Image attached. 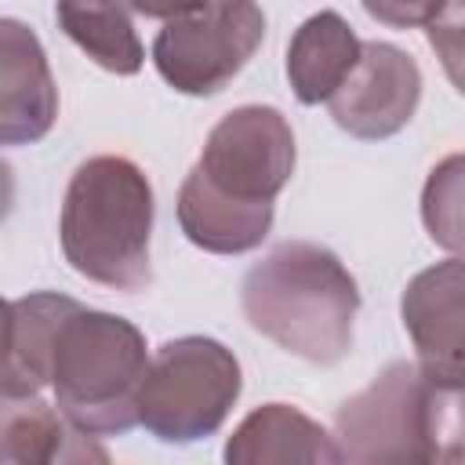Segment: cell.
<instances>
[{
	"instance_id": "1",
	"label": "cell",
	"mask_w": 465,
	"mask_h": 465,
	"mask_svg": "<svg viewBox=\"0 0 465 465\" xmlns=\"http://www.w3.org/2000/svg\"><path fill=\"white\" fill-rule=\"evenodd\" d=\"M145 334L102 309L58 291L7 302V349L0 396H36L51 385L58 411L91 436H120L138 425L145 378Z\"/></svg>"
},
{
	"instance_id": "2",
	"label": "cell",
	"mask_w": 465,
	"mask_h": 465,
	"mask_svg": "<svg viewBox=\"0 0 465 465\" xmlns=\"http://www.w3.org/2000/svg\"><path fill=\"white\" fill-rule=\"evenodd\" d=\"M294 160V131L276 105L229 109L178 189L174 211L185 240L207 254L254 251L272 229Z\"/></svg>"
},
{
	"instance_id": "3",
	"label": "cell",
	"mask_w": 465,
	"mask_h": 465,
	"mask_svg": "<svg viewBox=\"0 0 465 465\" xmlns=\"http://www.w3.org/2000/svg\"><path fill=\"white\" fill-rule=\"evenodd\" d=\"M240 305L247 323L283 352L334 367L352 349L360 287L331 247L283 240L247 269Z\"/></svg>"
},
{
	"instance_id": "4",
	"label": "cell",
	"mask_w": 465,
	"mask_h": 465,
	"mask_svg": "<svg viewBox=\"0 0 465 465\" xmlns=\"http://www.w3.org/2000/svg\"><path fill=\"white\" fill-rule=\"evenodd\" d=\"M341 461L465 465V378L392 360L334 414Z\"/></svg>"
},
{
	"instance_id": "5",
	"label": "cell",
	"mask_w": 465,
	"mask_h": 465,
	"mask_svg": "<svg viewBox=\"0 0 465 465\" xmlns=\"http://www.w3.org/2000/svg\"><path fill=\"white\" fill-rule=\"evenodd\" d=\"M153 182L127 156H87L62 200L58 240L65 262L91 283L113 291H142L153 283Z\"/></svg>"
},
{
	"instance_id": "6",
	"label": "cell",
	"mask_w": 465,
	"mask_h": 465,
	"mask_svg": "<svg viewBox=\"0 0 465 465\" xmlns=\"http://www.w3.org/2000/svg\"><path fill=\"white\" fill-rule=\"evenodd\" d=\"M243 392V371L229 345L207 334L163 341L138 389V425L163 443L214 436Z\"/></svg>"
},
{
	"instance_id": "7",
	"label": "cell",
	"mask_w": 465,
	"mask_h": 465,
	"mask_svg": "<svg viewBox=\"0 0 465 465\" xmlns=\"http://www.w3.org/2000/svg\"><path fill=\"white\" fill-rule=\"evenodd\" d=\"M265 40L258 0H196L163 22L153 40V65L178 94H218Z\"/></svg>"
},
{
	"instance_id": "8",
	"label": "cell",
	"mask_w": 465,
	"mask_h": 465,
	"mask_svg": "<svg viewBox=\"0 0 465 465\" xmlns=\"http://www.w3.org/2000/svg\"><path fill=\"white\" fill-rule=\"evenodd\" d=\"M418 102H421V69L414 54H407L389 40H363L356 69L327 98V109L345 134L360 142H381L411 124Z\"/></svg>"
},
{
	"instance_id": "9",
	"label": "cell",
	"mask_w": 465,
	"mask_h": 465,
	"mask_svg": "<svg viewBox=\"0 0 465 465\" xmlns=\"http://www.w3.org/2000/svg\"><path fill=\"white\" fill-rule=\"evenodd\" d=\"M400 316L425 371L465 378V258L414 272L403 287Z\"/></svg>"
},
{
	"instance_id": "10",
	"label": "cell",
	"mask_w": 465,
	"mask_h": 465,
	"mask_svg": "<svg viewBox=\"0 0 465 465\" xmlns=\"http://www.w3.org/2000/svg\"><path fill=\"white\" fill-rule=\"evenodd\" d=\"M58 116V87L40 36L18 22H0V142L33 145Z\"/></svg>"
},
{
	"instance_id": "11",
	"label": "cell",
	"mask_w": 465,
	"mask_h": 465,
	"mask_svg": "<svg viewBox=\"0 0 465 465\" xmlns=\"http://www.w3.org/2000/svg\"><path fill=\"white\" fill-rule=\"evenodd\" d=\"M98 436L76 429L58 403L36 396H0V458L7 465H62V461H109Z\"/></svg>"
},
{
	"instance_id": "12",
	"label": "cell",
	"mask_w": 465,
	"mask_h": 465,
	"mask_svg": "<svg viewBox=\"0 0 465 465\" xmlns=\"http://www.w3.org/2000/svg\"><path fill=\"white\" fill-rule=\"evenodd\" d=\"M222 458L229 465H272V461H341L334 436L291 403L254 407L225 440Z\"/></svg>"
},
{
	"instance_id": "13",
	"label": "cell",
	"mask_w": 465,
	"mask_h": 465,
	"mask_svg": "<svg viewBox=\"0 0 465 465\" xmlns=\"http://www.w3.org/2000/svg\"><path fill=\"white\" fill-rule=\"evenodd\" d=\"M363 40L338 11L309 15L287 44V80L302 105L327 102L356 69Z\"/></svg>"
},
{
	"instance_id": "14",
	"label": "cell",
	"mask_w": 465,
	"mask_h": 465,
	"mask_svg": "<svg viewBox=\"0 0 465 465\" xmlns=\"http://www.w3.org/2000/svg\"><path fill=\"white\" fill-rule=\"evenodd\" d=\"M58 29L105 73L134 76L145 62V47L124 0H54Z\"/></svg>"
},
{
	"instance_id": "15",
	"label": "cell",
	"mask_w": 465,
	"mask_h": 465,
	"mask_svg": "<svg viewBox=\"0 0 465 465\" xmlns=\"http://www.w3.org/2000/svg\"><path fill=\"white\" fill-rule=\"evenodd\" d=\"M421 225L436 247L465 254V153L443 156L421 185Z\"/></svg>"
},
{
	"instance_id": "16",
	"label": "cell",
	"mask_w": 465,
	"mask_h": 465,
	"mask_svg": "<svg viewBox=\"0 0 465 465\" xmlns=\"http://www.w3.org/2000/svg\"><path fill=\"white\" fill-rule=\"evenodd\" d=\"M429 47L436 51L447 80L465 94V0H450L429 25Z\"/></svg>"
},
{
	"instance_id": "17",
	"label": "cell",
	"mask_w": 465,
	"mask_h": 465,
	"mask_svg": "<svg viewBox=\"0 0 465 465\" xmlns=\"http://www.w3.org/2000/svg\"><path fill=\"white\" fill-rule=\"evenodd\" d=\"M363 11L389 25V29H418V25H429L450 0H360Z\"/></svg>"
},
{
	"instance_id": "18",
	"label": "cell",
	"mask_w": 465,
	"mask_h": 465,
	"mask_svg": "<svg viewBox=\"0 0 465 465\" xmlns=\"http://www.w3.org/2000/svg\"><path fill=\"white\" fill-rule=\"evenodd\" d=\"M134 15H145V18H174L178 11H185V7H193L196 0H124Z\"/></svg>"
}]
</instances>
